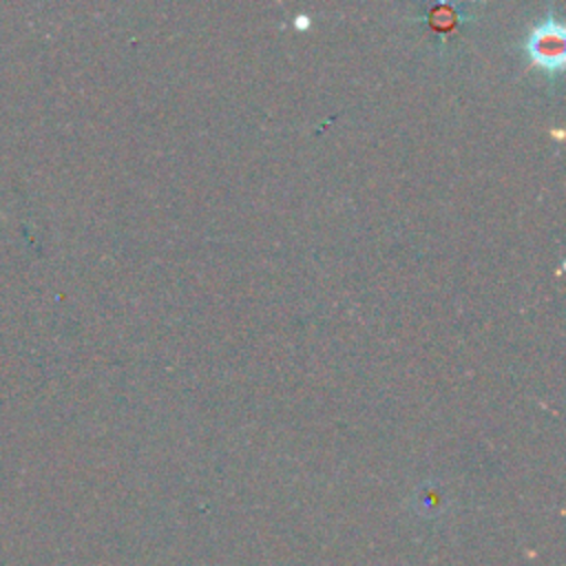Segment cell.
<instances>
[{"label": "cell", "mask_w": 566, "mask_h": 566, "mask_svg": "<svg viewBox=\"0 0 566 566\" xmlns=\"http://www.w3.org/2000/svg\"><path fill=\"white\" fill-rule=\"evenodd\" d=\"M526 53L535 66L544 71H559L566 57V31L562 22L546 18L535 24L526 38Z\"/></svg>", "instance_id": "cell-1"}]
</instances>
